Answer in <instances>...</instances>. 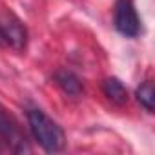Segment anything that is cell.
Here are the masks:
<instances>
[{
	"label": "cell",
	"instance_id": "1",
	"mask_svg": "<svg viewBox=\"0 0 155 155\" xmlns=\"http://www.w3.org/2000/svg\"><path fill=\"white\" fill-rule=\"evenodd\" d=\"M29 120V130L35 137V140L46 150V151H60L66 144V137L62 128L49 119L42 110H31L28 113Z\"/></svg>",
	"mask_w": 155,
	"mask_h": 155
},
{
	"label": "cell",
	"instance_id": "2",
	"mask_svg": "<svg viewBox=\"0 0 155 155\" xmlns=\"http://www.w3.org/2000/svg\"><path fill=\"white\" fill-rule=\"evenodd\" d=\"M115 28L124 37H137L140 33V20L133 0H117L115 2Z\"/></svg>",
	"mask_w": 155,
	"mask_h": 155
},
{
	"label": "cell",
	"instance_id": "3",
	"mask_svg": "<svg viewBox=\"0 0 155 155\" xmlns=\"http://www.w3.org/2000/svg\"><path fill=\"white\" fill-rule=\"evenodd\" d=\"M0 137L8 142V146L13 151H29L26 137L22 135L18 126L11 120V117H8V113L2 108H0Z\"/></svg>",
	"mask_w": 155,
	"mask_h": 155
},
{
	"label": "cell",
	"instance_id": "4",
	"mask_svg": "<svg viewBox=\"0 0 155 155\" xmlns=\"http://www.w3.org/2000/svg\"><path fill=\"white\" fill-rule=\"evenodd\" d=\"M0 31L4 35L6 44L13 46L15 49H24L26 42H28V33L26 28L22 26V22L18 18H15L13 15L6 17L2 22H0Z\"/></svg>",
	"mask_w": 155,
	"mask_h": 155
},
{
	"label": "cell",
	"instance_id": "5",
	"mask_svg": "<svg viewBox=\"0 0 155 155\" xmlns=\"http://www.w3.org/2000/svg\"><path fill=\"white\" fill-rule=\"evenodd\" d=\"M55 82L58 84V88L69 95V97H81L84 93V88H82V82L81 79L77 77L75 73L68 71V69H58L55 73Z\"/></svg>",
	"mask_w": 155,
	"mask_h": 155
},
{
	"label": "cell",
	"instance_id": "6",
	"mask_svg": "<svg viewBox=\"0 0 155 155\" xmlns=\"http://www.w3.org/2000/svg\"><path fill=\"white\" fill-rule=\"evenodd\" d=\"M102 91L117 106H124L128 102V90L117 77H108V79L102 82Z\"/></svg>",
	"mask_w": 155,
	"mask_h": 155
},
{
	"label": "cell",
	"instance_id": "7",
	"mask_svg": "<svg viewBox=\"0 0 155 155\" xmlns=\"http://www.w3.org/2000/svg\"><path fill=\"white\" fill-rule=\"evenodd\" d=\"M137 101L140 102V106L146 108V111H153L155 110V90L151 82H144L142 86L137 88Z\"/></svg>",
	"mask_w": 155,
	"mask_h": 155
},
{
	"label": "cell",
	"instance_id": "8",
	"mask_svg": "<svg viewBox=\"0 0 155 155\" xmlns=\"http://www.w3.org/2000/svg\"><path fill=\"white\" fill-rule=\"evenodd\" d=\"M6 44V40H4V35H2V31H0V46H4Z\"/></svg>",
	"mask_w": 155,
	"mask_h": 155
}]
</instances>
